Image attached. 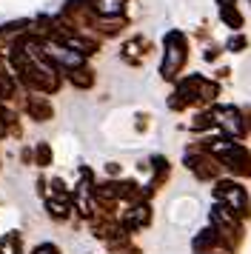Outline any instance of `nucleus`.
I'll list each match as a JSON object with an SVG mask.
<instances>
[{
    "label": "nucleus",
    "mask_w": 251,
    "mask_h": 254,
    "mask_svg": "<svg viewBox=\"0 0 251 254\" xmlns=\"http://www.w3.org/2000/svg\"><path fill=\"white\" fill-rule=\"evenodd\" d=\"M188 63V37L180 29H171L163 37V63H160V77L163 80H177L183 66Z\"/></svg>",
    "instance_id": "1"
},
{
    "label": "nucleus",
    "mask_w": 251,
    "mask_h": 254,
    "mask_svg": "<svg viewBox=\"0 0 251 254\" xmlns=\"http://www.w3.org/2000/svg\"><path fill=\"white\" fill-rule=\"evenodd\" d=\"M214 197L228 208V211H234L237 217H249V194H246V189L234 180H220L214 186Z\"/></svg>",
    "instance_id": "2"
},
{
    "label": "nucleus",
    "mask_w": 251,
    "mask_h": 254,
    "mask_svg": "<svg viewBox=\"0 0 251 254\" xmlns=\"http://www.w3.org/2000/svg\"><path fill=\"white\" fill-rule=\"evenodd\" d=\"M211 115H214V126L223 128V137L240 140L246 134V117L240 115L237 106H214Z\"/></svg>",
    "instance_id": "3"
},
{
    "label": "nucleus",
    "mask_w": 251,
    "mask_h": 254,
    "mask_svg": "<svg viewBox=\"0 0 251 254\" xmlns=\"http://www.w3.org/2000/svg\"><path fill=\"white\" fill-rule=\"evenodd\" d=\"M20 106H23V112H26V117H29L32 123H49V120L55 117V103H52V97H46V94L29 92L20 100Z\"/></svg>",
    "instance_id": "4"
},
{
    "label": "nucleus",
    "mask_w": 251,
    "mask_h": 254,
    "mask_svg": "<svg viewBox=\"0 0 251 254\" xmlns=\"http://www.w3.org/2000/svg\"><path fill=\"white\" fill-rule=\"evenodd\" d=\"M217 160L226 166L228 172L234 174H243V177H251V151L246 149V146H240L237 140L228 146V151H223Z\"/></svg>",
    "instance_id": "5"
},
{
    "label": "nucleus",
    "mask_w": 251,
    "mask_h": 254,
    "mask_svg": "<svg viewBox=\"0 0 251 254\" xmlns=\"http://www.w3.org/2000/svg\"><path fill=\"white\" fill-rule=\"evenodd\" d=\"M63 83L74 86L80 92H89L91 86H94V69H91L89 63H83L77 69H68V71H63Z\"/></svg>",
    "instance_id": "6"
},
{
    "label": "nucleus",
    "mask_w": 251,
    "mask_h": 254,
    "mask_svg": "<svg viewBox=\"0 0 251 254\" xmlns=\"http://www.w3.org/2000/svg\"><path fill=\"white\" fill-rule=\"evenodd\" d=\"M148 220H151V208H148V203H134V206L126 211L123 226L128 231H137V229H143V226H148Z\"/></svg>",
    "instance_id": "7"
},
{
    "label": "nucleus",
    "mask_w": 251,
    "mask_h": 254,
    "mask_svg": "<svg viewBox=\"0 0 251 254\" xmlns=\"http://www.w3.org/2000/svg\"><path fill=\"white\" fill-rule=\"evenodd\" d=\"M128 0H89L94 17H123Z\"/></svg>",
    "instance_id": "8"
},
{
    "label": "nucleus",
    "mask_w": 251,
    "mask_h": 254,
    "mask_svg": "<svg viewBox=\"0 0 251 254\" xmlns=\"http://www.w3.org/2000/svg\"><path fill=\"white\" fill-rule=\"evenodd\" d=\"M217 6H220V20H223L228 29L240 32V29H243V14H240V9H237V0H217Z\"/></svg>",
    "instance_id": "9"
},
{
    "label": "nucleus",
    "mask_w": 251,
    "mask_h": 254,
    "mask_svg": "<svg viewBox=\"0 0 251 254\" xmlns=\"http://www.w3.org/2000/svg\"><path fill=\"white\" fill-rule=\"evenodd\" d=\"M46 208L52 220H68L71 214V200L68 197H57V194H46Z\"/></svg>",
    "instance_id": "10"
},
{
    "label": "nucleus",
    "mask_w": 251,
    "mask_h": 254,
    "mask_svg": "<svg viewBox=\"0 0 251 254\" xmlns=\"http://www.w3.org/2000/svg\"><path fill=\"white\" fill-rule=\"evenodd\" d=\"M217 243H220V231H217V229H203L197 237H194L191 246H194V252H197V254H208Z\"/></svg>",
    "instance_id": "11"
},
{
    "label": "nucleus",
    "mask_w": 251,
    "mask_h": 254,
    "mask_svg": "<svg viewBox=\"0 0 251 254\" xmlns=\"http://www.w3.org/2000/svg\"><path fill=\"white\" fill-rule=\"evenodd\" d=\"M55 160V151H52V143H46L40 140L37 146H34V166H40V169H49Z\"/></svg>",
    "instance_id": "12"
},
{
    "label": "nucleus",
    "mask_w": 251,
    "mask_h": 254,
    "mask_svg": "<svg viewBox=\"0 0 251 254\" xmlns=\"http://www.w3.org/2000/svg\"><path fill=\"white\" fill-rule=\"evenodd\" d=\"M246 46H249V40H246L243 35H234V37H231V40L226 43V49H228V52H243Z\"/></svg>",
    "instance_id": "13"
},
{
    "label": "nucleus",
    "mask_w": 251,
    "mask_h": 254,
    "mask_svg": "<svg viewBox=\"0 0 251 254\" xmlns=\"http://www.w3.org/2000/svg\"><path fill=\"white\" fill-rule=\"evenodd\" d=\"M32 254H60V249H57V246H52V243H40Z\"/></svg>",
    "instance_id": "14"
},
{
    "label": "nucleus",
    "mask_w": 251,
    "mask_h": 254,
    "mask_svg": "<svg viewBox=\"0 0 251 254\" xmlns=\"http://www.w3.org/2000/svg\"><path fill=\"white\" fill-rule=\"evenodd\" d=\"M20 160L26 163V166L34 163V149H32V146H23V149H20Z\"/></svg>",
    "instance_id": "15"
},
{
    "label": "nucleus",
    "mask_w": 251,
    "mask_h": 254,
    "mask_svg": "<svg viewBox=\"0 0 251 254\" xmlns=\"http://www.w3.org/2000/svg\"><path fill=\"white\" fill-rule=\"evenodd\" d=\"M203 58L208 60V63H211V60L220 58V49H217V46H208V49H205V55H203Z\"/></svg>",
    "instance_id": "16"
},
{
    "label": "nucleus",
    "mask_w": 251,
    "mask_h": 254,
    "mask_svg": "<svg viewBox=\"0 0 251 254\" xmlns=\"http://www.w3.org/2000/svg\"><path fill=\"white\" fill-rule=\"evenodd\" d=\"M106 172L109 174H120V166H117V163H106Z\"/></svg>",
    "instance_id": "17"
}]
</instances>
